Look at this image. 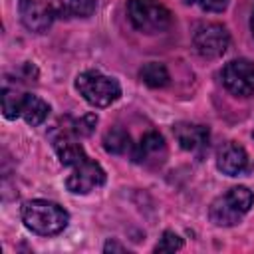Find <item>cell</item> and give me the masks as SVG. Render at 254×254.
I'll list each match as a JSON object with an SVG mask.
<instances>
[{
    "mask_svg": "<svg viewBox=\"0 0 254 254\" xmlns=\"http://www.w3.org/2000/svg\"><path fill=\"white\" fill-rule=\"evenodd\" d=\"M22 24L32 32H46L56 20L85 18L95 10V0H20Z\"/></svg>",
    "mask_w": 254,
    "mask_h": 254,
    "instance_id": "obj_1",
    "label": "cell"
},
{
    "mask_svg": "<svg viewBox=\"0 0 254 254\" xmlns=\"http://www.w3.org/2000/svg\"><path fill=\"white\" fill-rule=\"evenodd\" d=\"M22 220L26 228L42 236L60 234L67 226V212L52 200H30L22 206Z\"/></svg>",
    "mask_w": 254,
    "mask_h": 254,
    "instance_id": "obj_2",
    "label": "cell"
},
{
    "mask_svg": "<svg viewBox=\"0 0 254 254\" xmlns=\"http://www.w3.org/2000/svg\"><path fill=\"white\" fill-rule=\"evenodd\" d=\"M252 202H254V194L250 189L232 187L224 194L212 200L208 208V216L216 226H234L250 210Z\"/></svg>",
    "mask_w": 254,
    "mask_h": 254,
    "instance_id": "obj_3",
    "label": "cell"
},
{
    "mask_svg": "<svg viewBox=\"0 0 254 254\" xmlns=\"http://www.w3.org/2000/svg\"><path fill=\"white\" fill-rule=\"evenodd\" d=\"M127 16L135 30L141 34H161L171 28V12L157 0H129Z\"/></svg>",
    "mask_w": 254,
    "mask_h": 254,
    "instance_id": "obj_4",
    "label": "cell"
},
{
    "mask_svg": "<svg viewBox=\"0 0 254 254\" xmlns=\"http://www.w3.org/2000/svg\"><path fill=\"white\" fill-rule=\"evenodd\" d=\"M75 87L79 95L93 107H107L113 101H117L121 95V87L117 79L103 75L101 71L95 69H87L79 73L75 79Z\"/></svg>",
    "mask_w": 254,
    "mask_h": 254,
    "instance_id": "obj_5",
    "label": "cell"
},
{
    "mask_svg": "<svg viewBox=\"0 0 254 254\" xmlns=\"http://www.w3.org/2000/svg\"><path fill=\"white\" fill-rule=\"evenodd\" d=\"M224 87L236 97L254 95V64L250 60L238 58L228 62L220 71Z\"/></svg>",
    "mask_w": 254,
    "mask_h": 254,
    "instance_id": "obj_6",
    "label": "cell"
},
{
    "mask_svg": "<svg viewBox=\"0 0 254 254\" xmlns=\"http://www.w3.org/2000/svg\"><path fill=\"white\" fill-rule=\"evenodd\" d=\"M228 42H230V36L226 32V28L220 24H202L196 28V32L192 36L194 50L206 60L220 58L226 52Z\"/></svg>",
    "mask_w": 254,
    "mask_h": 254,
    "instance_id": "obj_7",
    "label": "cell"
},
{
    "mask_svg": "<svg viewBox=\"0 0 254 254\" xmlns=\"http://www.w3.org/2000/svg\"><path fill=\"white\" fill-rule=\"evenodd\" d=\"M105 183V171L99 167V163L91 161L89 157L83 159L81 163L71 167L69 177L65 179L67 190L75 194H87L95 189H99Z\"/></svg>",
    "mask_w": 254,
    "mask_h": 254,
    "instance_id": "obj_8",
    "label": "cell"
},
{
    "mask_svg": "<svg viewBox=\"0 0 254 254\" xmlns=\"http://www.w3.org/2000/svg\"><path fill=\"white\" fill-rule=\"evenodd\" d=\"M131 159L137 165H143V167H149V169L161 167L167 159V143H165L163 135L157 133V131L145 133L141 137V141L133 147Z\"/></svg>",
    "mask_w": 254,
    "mask_h": 254,
    "instance_id": "obj_9",
    "label": "cell"
},
{
    "mask_svg": "<svg viewBox=\"0 0 254 254\" xmlns=\"http://www.w3.org/2000/svg\"><path fill=\"white\" fill-rule=\"evenodd\" d=\"M216 167L228 175V177H236V175H244L248 171L254 169V165L250 163V157L246 153V149L242 145H238L236 141H228L218 149L216 155Z\"/></svg>",
    "mask_w": 254,
    "mask_h": 254,
    "instance_id": "obj_10",
    "label": "cell"
},
{
    "mask_svg": "<svg viewBox=\"0 0 254 254\" xmlns=\"http://www.w3.org/2000/svg\"><path fill=\"white\" fill-rule=\"evenodd\" d=\"M175 139L179 141L181 149L190 151V153H202L208 147V127L196 125V123H177L173 127Z\"/></svg>",
    "mask_w": 254,
    "mask_h": 254,
    "instance_id": "obj_11",
    "label": "cell"
},
{
    "mask_svg": "<svg viewBox=\"0 0 254 254\" xmlns=\"http://www.w3.org/2000/svg\"><path fill=\"white\" fill-rule=\"evenodd\" d=\"M52 143H54V149H56L62 165H65V167H73V165L81 163L83 159H87L83 147L75 141V137L67 129H60L52 137Z\"/></svg>",
    "mask_w": 254,
    "mask_h": 254,
    "instance_id": "obj_12",
    "label": "cell"
},
{
    "mask_svg": "<svg viewBox=\"0 0 254 254\" xmlns=\"http://www.w3.org/2000/svg\"><path fill=\"white\" fill-rule=\"evenodd\" d=\"M50 113V105L40 99L38 95H32V93H24L22 95V101H20V117H24V121L28 125H40L46 121Z\"/></svg>",
    "mask_w": 254,
    "mask_h": 254,
    "instance_id": "obj_13",
    "label": "cell"
},
{
    "mask_svg": "<svg viewBox=\"0 0 254 254\" xmlns=\"http://www.w3.org/2000/svg\"><path fill=\"white\" fill-rule=\"evenodd\" d=\"M103 147L107 153H113V155H131L133 153V143H131V137L125 129H119V127H113L105 133L103 137Z\"/></svg>",
    "mask_w": 254,
    "mask_h": 254,
    "instance_id": "obj_14",
    "label": "cell"
},
{
    "mask_svg": "<svg viewBox=\"0 0 254 254\" xmlns=\"http://www.w3.org/2000/svg\"><path fill=\"white\" fill-rule=\"evenodd\" d=\"M139 77H141V81H143L145 85H149V87H165V85L169 83V71H167V67H165L163 64H159V62H149V64H145V65L141 67V71H139Z\"/></svg>",
    "mask_w": 254,
    "mask_h": 254,
    "instance_id": "obj_15",
    "label": "cell"
},
{
    "mask_svg": "<svg viewBox=\"0 0 254 254\" xmlns=\"http://www.w3.org/2000/svg\"><path fill=\"white\" fill-rule=\"evenodd\" d=\"M24 93H18L12 87H4L2 91V111L6 119H16L20 117V101Z\"/></svg>",
    "mask_w": 254,
    "mask_h": 254,
    "instance_id": "obj_16",
    "label": "cell"
},
{
    "mask_svg": "<svg viewBox=\"0 0 254 254\" xmlns=\"http://www.w3.org/2000/svg\"><path fill=\"white\" fill-rule=\"evenodd\" d=\"M183 248V238L179 234H175L173 230H165L161 240L157 242L155 246V252H175V250H181Z\"/></svg>",
    "mask_w": 254,
    "mask_h": 254,
    "instance_id": "obj_17",
    "label": "cell"
},
{
    "mask_svg": "<svg viewBox=\"0 0 254 254\" xmlns=\"http://www.w3.org/2000/svg\"><path fill=\"white\" fill-rule=\"evenodd\" d=\"M183 2L190 6H198L200 10H206V12H222L230 0H183Z\"/></svg>",
    "mask_w": 254,
    "mask_h": 254,
    "instance_id": "obj_18",
    "label": "cell"
},
{
    "mask_svg": "<svg viewBox=\"0 0 254 254\" xmlns=\"http://www.w3.org/2000/svg\"><path fill=\"white\" fill-rule=\"evenodd\" d=\"M95 123H97V117L89 113V115H83L79 121H75L71 131H73V133H79V135H89V133L93 131Z\"/></svg>",
    "mask_w": 254,
    "mask_h": 254,
    "instance_id": "obj_19",
    "label": "cell"
},
{
    "mask_svg": "<svg viewBox=\"0 0 254 254\" xmlns=\"http://www.w3.org/2000/svg\"><path fill=\"white\" fill-rule=\"evenodd\" d=\"M103 250H105V252H125L127 248H125V246H121V244H119V242H115V240H109V242L103 246Z\"/></svg>",
    "mask_w": 254,
    "mask_h": 254,
    "instance_id": "obj_20",
    "label": "cell"
},
{
    "mask_svg": "<svg viewBox=\"0 0 254 254\" xmlns=\"http://www.w3.org/2000/svg\"><path fill=\"white\" fill-rule=\"evenodd\" d=\"M250 28H252V34H254V12H252V18H250Z\"/></svg>",
    "mask_w": 254,
    "mask_h": 254,
    "instance_id": "obj_21",
    "label": "cell"
},
{
    "mask_svg": "<svg viewBox=\"0 0 254 254\" xmlns=\"http://www.w3.org/2000/svg\"><path fill=\"white\" fill-rule=\"evenodd\" d=\"M252 135H254V133H252Z\"/></svg>",
    "mask_w": 254,
    "mask_h": 254,
    "instance_id": "obj_22",
    "label": "cell"
}]
</instances>
